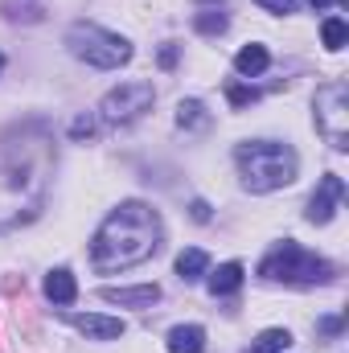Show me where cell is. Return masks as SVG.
<instances>
[{"instance_id":"cell-1","label":"cell","mask_w":349,"mask_h":353,"mask_svg":"<svg viewBox=\"0 0 349 353\" xmlns=\"http://www.w3.org/2000/svg\"><path fill=\"white\" fill-rule=\"evenodd\" d=\"M54 165L58 152L46 123H12L0 132V230H17L46 210Z\"/></svg>"},{"instance_id":"cell-2","label":"cell","mask_w":349,"mask_h":353,"mask_svg":"<svg viewBox=\"0 0 349 353\" xmlns=\"http://www.w3.org/2000/svg\"><path fill=\"white\" fill-rule=\"evenodd\" d=\"M161 239H165V226L148 201H136V197L119 201L90 239V267L103 275L140 267L161 251Z\"/></svg>"},{"instance_id":"cell-3","label":"cell","mask_w":349,"mask_h":353,"mask_svg":"<svg viewBox=\"0 0 349 353\" xmlns=\"http://www.w3.org/2000/svg\"><path fill=\"white\" fill-rule=\"evenodd\" d=\"M235 165L243 176V189L247 193H275L283 185H292L300 173V157L292 144H279V140H247L235 148Z\"/></svg>"},{"instance_id":"cell-4","label":"cell","mask_w":349,"mask_h":353,"mask_svg":"<svg viewBox=\"0 0 349 353\" xmlns=\"http://www.w3.org/2000/svg\"><path fill=\"white\" fill-rule=\"evenodd\" d=\"M66 50L94 70H119V66L132 62V41L94 25V21H74L66 29Z\"/></svg>"},{"instance_id":"cell-5","label":"cell","mask_w":349,"mask_h":353,"mask_svg":"<svg viewBox=\"0 0 349 353\" xmlns=\"http://www.w3.org/2000/svg\"><path fill=\"white\" fill-rule=\"evenodd\" d=\"M259 275L271 283H300V288H312V283H329L333 279V263L304 251L300 243L283 239L267 259L259 263Z\"/></svg>"},{"instance_id":"cell-6","label":"cell","mask_w":349,"mask_h":353,"mask_svg":"<svg viewBox=\"0 0 349 353\" xmlns=\"http://www.w3.org/2000/svg\"><path fill=\"white\" fill-rule=\"evenodd\" d=\"M312 107H317V132L337 152H346L349 148V87L341 79L337 83H325V87L317 90Z\"/></svg>"},{"instance_id":"cell-7","label":"cell","mask_w":349,"mask_h":353,"mask_svg":"<svg viewBox=\"0 0 349 353\" xmlns=\"http://www.w3.org/2000/svg\"><path fill=\"white\" fill-rule=\"evenodd\" d=\"M152 103H157L152 83H119L115 90H107L99 99V119L111 128H123V123H136Z\"/></svg>"},{"instance_id":"cell-8","label":"cell","mask_w":349,"mask_h":353,"mask_svg":"<svg viewBox=\"0 0 349 353\" xmlns=\"http://www.w3.org/2000/svg\"><path fill=\"white\" fill-rule=\"evenodd\" d=\"M341 201H346V181H341L337 173H325V176H321V185H317V193L308 197L304 218H308L312 226H325V222H333V218H337Z\"/></svg>"},{"instance_id":"cell-9","label":"cell","mask_w":349,"mask_h":353,"mask_svg":"<svg viewBox=\"0 0 349 353\" xmlns=\"http://www.w3.org/2000/svg\"><path fill=\"white\" fill-rule=\"evenodd\" d=\"M66 321H70L79 333H87L90 341H115V337L128 333V325H123L119 316H107V312H70Z\"/></svg>"},{"instance_id":"cell-10","label":"cell","mask_w":349,"mask_h":353,"mask_svg":"<svg viewBox=\"0 0 349 353\" xmlns=\"http://www.w3.org/2000/svg\"><path fill=\"white\" fill-rule=\"evenodd\" d=\"M107 304H123V308H152L161 300L157 283H132V288H103L99 292Z\"/></svg>"},{"instance_id":"cell-11","label":"cell","mask_w":349,"mask_h":353,"mask_svg":"<svg viewBox=\"0 0 349 353\" xmlns=\"http://www.w3.org/2000/svg\"><path fill=\"white\" fill-rule=\"evenodd\" d=\"M74 296H79L74 275H70L66 267H54V271L46 275V300H50V304H58V308H70V304H74Z\"/></svg>"},{"instance_id":"cell-12","label":"cell","mask_w":349,"mask_h":353,"mask_svg":"<svg viewBox=\"0 0 349 353\" xmlns=\"http://www.w3.org/2000/svg\"><path fill=\"white\" fill-rule=\"evenodd\" d=\"M210 296H235L243 288V263H222L218 271H206Z\"/></svg>"},{"instance_id":"cell-13","label":"cell","mask_w":349,"mask_h":353,"mask_svg":"<svg viewBox=\"0 0 349 353\" xmlns=\"http://www.w3.org/2000/svg\"><path fill=\"white\" fill-rule=\"evenodd\" d=\"M206 271H210V255L201 247H185L177 255V279L181 283H197V279H206Z\"/></svg>"},{"instance_id":"cell-14","label":"cell","mask_w":349,"mask_h":353,"mask_svg":"<svg viewBox=\"0 0 349 353\" xmlns=\"http://www.w3.org/2000/svg\"><path fill=\"white\" fill-rule=\"evenodd\" d=\"M267 66H271V54H267V46H243V50L235 54V70H239L243 79H259Z\"/></svg>"},{"instance_id":"cell-15","label":"cell","mask_w":349,"mask_h":353,"mask_svg":"<svg viewBox=\"0 0 349 353\" xmlns=\"http://www.w3.org/2000/svg\"><path fill=\"white\" fill-rule=\"evenodd\" d=\"M206 350V329L201 325H177L169 329V353H201Z\"/></svg>"},{"instance_id":"cell-16","label":"cell","mask_w":349,"mask_h":353,"mask_svg":"<svg viewBox=\"0 0 349 353\" xmlns=\"http://www.w3.org/2000/svg\"><path fill=\"white\" fill-rule=\"evenodd\" d=\"M177 123H181V128H189V132H201V128H210L206 103H201V99H181V103H177Z\"/></svg>"},{"instance_id":"cell-17","label":"cell","mask_w":349,"mask_h":353,"mask_svg":"<svg viewBox=\"0 0 349 353\" xmlns=\"http://www.w3.org/2000/svg\"><path fill=\"white\" fill-rule=\"evenodd\" d=\"M288 345H292L288 329H263L259 337H255V345H251V353H283Z\"/></svg>"},{"instance_id":"cell-18","label":"cell","mask_w":349,"mask_h":353,"mask_svg":"<svg viewBox=\"0 0 349 353\" xmlns=\"http://www.w3.org/2000/svg\"><path fill=\"white\" fill-rule=\"evenodd\" d=\"M321 41H325V50H346V41H349V29H346V21L341 17H325V25H321Z\"/></svg>"},{"instance_id":"cell-19","label":"cell","mask_w":349,"mask_h":353,"mask_svg":"<svg viewBox=\"0 0 349 353\" xmlns=\"http://www.w3.org/2000/svg\"><path fill=\"white\" fill-rule=\"evenodd\" d=\"M226 12H218V8H206V12H197L193 17V29L201 33V37H218V33H226Z\"/></svg>"},{"instance_id":"cell-20","label":"cell","mask_w":349,"mask_h":353,"mask_svg":"<svg viewBox=\"0 0 349 353\" xmlns=\"http://www.w3.org/2000/svg\"><path fill=\"white\" fill-rule=\"evenodd\" d=\"M226 99H230V107H247V103H255V99H259V90L230 83V87H226Z\"/></svg>"},{"instance_id":"cell-21","label":"cell","mask_w":349,"mask_h":353,"mask_svg":"<svg viewBox=\"0 0 349 353\" xmlns=\"http://www.w3.org/2000/svg\"><path fill=\"white\" fill-rule=\"evenodd\" d=\"M70 136H74V140H90V136H94V119H90V115H79V119L70 123Z\"/></svg>"},{"instance_id":"cell-22","label":"cell","mask_w":349,"mask_h":353,"mask_svg":"<svg viewBox=\"0 0 349 353\" xmlns=\"http://www.w3.org/2000/svg\"><path fill=\"white\" fill-rule=\"evenodd\" d=\"M259 8L275 12V17H288V12H296V0H259Z\"/></svg>"},{"instance_id":"cell-23","label":"cell","mask_w":349,"mask_h":353,"mask_svg":"<svg viewBox=\"0 0 349 353\" xmlns=\"http://www.w3.org/2000/svg\"><path fill=\"white\" fill-rule=\"evenodd\" d=\"M189 214H193V222H210V205H206V201H193Z\"/></svg>"},{"instance_id":"cell-24","label":"cell","mask_w":349,"mask_h":353,"mask_svg":"<svg viewBox=\"0 0 349 353\" xmlns=\"http://www.w3.org/2000/svg\"><path fill=\"white\" fill-rule=\"evenodd\" d=\"M321 333H341V316H325L321 321Z\"/></svg>"},{"instance_id":"cell-25","label":"cell","mask_w":349,"mask_h":353,"mask_svg":"<svg viewBox=\"0 0 349 353\" xmlns=\"http://www.w3.org/2000/svg\"><path fill=\"white\" fill-rule=\"evenodd\" d=\"M161 66H165V70L177 66V50H173V46H165V50H161Z\"/></svg>"},{"instance_id":"cell-26","label":"cell","mask_w":349,"mask_h":353,"mask_svg":"<svg viewBox=\"0 0 349 353\" xmlns=\"http://www.w3.org/2000/svg\"><path fill=\"white\" fill-rule=\"evenodd\" d=\"M308 4H312L317 12H325V8H333V4H346V0H308Z\"/></svg>"},{"instance_id":"cell-27","label":"cell","mask_w":349,"mask_h":353,"mask_svg":"<svg viewBox=\"0 0 349 353\" xmlns=\"http://www.w3.org/2000/svg\"><path fill=\"white\" fill-rule=\"evenodd\" d=\"M0 66H4V58H0Z\"/></svg>"},{"instance_id":"cell-28","label":"cell","mask_w":349,"mask_h":353,"mask_svg":"<svg viewBox=\"0 0 349 353\" xmlns=\"http://www.w3.org/2000/svg\"><path fill=\"white\" fill-rule=\"evenodd\" d=\"M214 4H218V0H214Z\"/></svg>"}]
</instances>
